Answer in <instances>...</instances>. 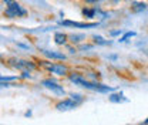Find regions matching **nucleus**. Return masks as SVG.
Returning <instances> with one entry per match:
<instances>
[{"mask_svg":"<svg viewBox=\"0 0 148 125\" xmlns=\"http://www.w3.org/2000/svg\"><path fill=\"white\" fill-rule=\"evenodd\" d=\"M69 80L73 83L74 85L83 87V88L90 89V91H97V92H112V91H114L112 87L104 85V84L97 83V81L86 80V78H84L81 74H78V72H71V74H69Z\"/></svg>","mask_w":148,"mask_h":125,"instance_id":"f257e3e1","label":"nucleus"},{"mask_svg":"<svg viewBox=\"0 0 148 125\" xmlns=\"http://www.w3.org/2000/svg\"><path fill=\"white\" fill-rule=\"evenodd\" d=\"M6 3V10H4V16L9 18H16V17H24L27 16V10L24 7H21L16 0H3Z\"/></svg>","mask_w":148,"mask_h":125,"instance_id":"f03ea898","label":"nucleus"},{"mask_svg":"<svg viewBox=\"0 0 148 125\" xmlns=\"http://www.w3.org/2000/svg\"><path fill=\"white\" fill-rule=\"evenodd\" d=\"M9 64L14 68H17L20 71H33L36 70V64L33 61H29V60H23V58H10L9 60Z\"/></svg>","mask_w":148,"mask_h":125,"instance_id":"7ed1b4c3","label":"nucleus"},{"mask_svg":"<svg viewBox=\"0 0 148 125\" xmlns=\"http://www.w3.org/2000/svg\"><path fill=\"white\" fill-rule=\"evenodd\" d=\"M41 85H43L44 88L50 89V91H51L53 94H56V95L63 97V95L66 94V89L63 88V85H60L57 81L51 80V78H44V80L41 81Z\"/></svg>","mask_w":148,"mask_h":125,"instance_id":"20e7f679","label":"nucleus"},{"mask_svg":"<svg viewBox=\"0 0 148 125\" xmlns=\"http://www.w3.org/2000/svg\"><path fill=\"white\" fill-rule=\"evenodd\" d=\"M44 67L47 68V71L51 72V74H56V75H69V67L66 64H51V63H44Z\"/></svg>","mask_w":148,"mask_h":125,"instance_id":"39448f33","label":"nucleus"},{"mask_svg":"<svg viewBox=\"0 0 148 125\" xmlns=\"http://www.w3.org/2000/svg\"><path fill=\"white\" fill-rule=\"evenodd\" d=\"M60 26H64V27H77V29H92V27H97L100 23L94 21V23H81V21H71V20H61L58 23Z\"/></svg>","mask_w":148,"mask_h":125,"instance_id":"423d86ee","label":"nucleus"},{"mask_svg":"<svg viewBox=\"0 0 148 125\" xmlns=\"http://www.w3.org/2000/svg\"><path fill=\"white\" fill-rule=\"evenodd\" d=\"M78 107V104L73 101L70 97L69 98H64V100H61L60 102H57L56 104V108H57V111H63V112H66V111H71V109H75V108Z\"/></svg>","mask_w":148,"mask_h":125,"instance_id":"0eeeda50","label":"nucleus"},{"mask_svg":"<svg viewBox=\"0 0 148 125\" xmlns=\"http://www.w3.org/2000/svg\"><path fill=\"white\" fill-rule=\"evenodd\" d=\"M108 101L112 104H123V102H128V98L120 91V92H111L108 95Z\"/></svg>","mask_w":148,"mask_h":125,"instance_id":"6e6552de","label":"nucleus"},{"mask_svg":"<svg viewBox=\"0 0 148 125\" xmlns=\"http://www.w3.org/2000/svg\"><path fill=\"white\" fill-rule=\"evenodd\" d=\"M43 55H46L47 58L50 60H60V61H64L67 58V55L63 53H58V51H54V50H41Z\"/></svg>","mask_w":148,"mask_h":125,"instance_id":"1a4fd4ad","label":"nucleus"},{"mask_svg":"<svg viewBox=\"0 0 148 125\" xmlns=\"http://www.w3.org/2000/svg\"><path fill=\"white\" fill-rule=\"evenodd\" d=\"M147 3H144V1H134L132 4H131V7H130V10H131V13H135V14H138V13H143V12H145L147 10Z\"/></svg>","mask_w":148,"mask_h":125,"instance_id":"9d476101","label":"nucleus"},{"mask_svg":"<svg viewBox=\"0 0 148 125\" xmlns=\"http://www.w3.org/2000/svg\"><path fill=\"white\" fill-rule=\"evenodd\" d=\"M67 40H69V36H67L66 33H63V31H56L54 33V43L56 44L64 46V44L67 43Z\"/></svg>","mask_w":148,"mask_h":125,"instance_id":"9b49d317","label":"nucleus"},{"mask_svg":"<svg viewBox=\"0 0 148 125\" xmlns=\"http://www.w3.org/2000/svg\"><path fill=\"white\" fill-rule=\"evenodd\" d=\"M97 10L98 9H95V7H84L83 10H81V13H83V16L87 18H94L97 16Z\"/></svg>","mask_w":148,"mask_h":125,"instance_id":"f8f14e48","label":"nucleus"},{"mask_svg":"<svg viewBox=\"0 0 148 125\" xmlns=\"http://www.w3.org/2000/svg\"><path fill=\"white\" fill-rule=\"evenodd\" d=\"M92 41H94V44H98V46H110L111 44V41L103 38L101 36H97V34L92 36Z\"/></svg>","mask_w":148,"mask_h":125,"instance_id":"ddd939ff","label":"nucleus"},{"mask_svg":"<svg viewBox=\"0 0 148 125\" xmlns=\"http://www.w3.org/2000/svg\"><path fill=\"white\" fill-rule=\"evenodd\" d=\"M69 38H70L71 44H78L83 40H86V36L84 34H71V36H69Z\"/></svg>","mask_w":148,"mask_h":125,"instance_id":"4468645a","label":"nucleus"},{"mask_svg":"<svg viewBox=\"0 0 148 125\" xmlns=\"http://www.w3.org/2000/svg\"><path fill=\"white\" fill-rule=\"evenodd\" d=\"M70 98H71L73 101H75L78 105H81V104L84 102V97H83L81 94H71V95H70Z\"/></svg>","mask_w":148,"mask_h":125,"instance_id":"2eb2a0df","label":"nucleus"},{"mask_svg":"<svg viewBox=\"0 0 148 125\" xmlns=\"http://www.w3.org/2000/svg\"><path fill=\"white\" fill-rule=\"evenodd\" d=\"M18 77L17 75H1L0 74V81H6V83H12V81H16Z\"/></svg>","mask_w":148,"mask_h":125,"instance_id":"dca6fc26","label":"nucleus"},{"mask_svg":"<svg viewBox=\"0 0 148 125\" xmlns=\"http://www.w3.org/2000/svg\"><path fill=\"white\" fill-rule=\"evenodd\" d=\"M135 36H137V33H135V31H127V33L121 37L118 41H120V43H124V41H127L128 38H131V37H135Z\"/></svg>","mask_w":148,"mask_h":125,"instance_id":"f3484780","label":"nucleus"},{"mask_svg":"<svg viewBox=\"0 0 148 125\" xmlns=\"http://www.w3.org/2000/svg\"><path fill=\"white\" fill-rule=\"evenodd\" d=\"M121 33H123V30H114V31H110V36L115 37V36H120Z\"/></svg>","mask_w":148,"mask_h":125,"instance_id":"a211bd4d","label":"nucleus"},{"mask_svg":"<svg viewBox=\"0 0 148 125\" xmlns=\"http://www.w3.org/2000/svg\"><path fill=\"white\" fill-rule=\"evenodd\" d=\"M90 48H92V46H90V44H83V46H80V50H90Z\"/></svg>","mask_w":148,"mask_h":125,"instance_id":"6ab92c4d","label":"nucleus"},{"mask_svg":"<svg viewBox=\"0 0 148 125\" xmlns=\"http://www.w3.org/2000/svg\"><path fill=\"white\" fill-rule=\"evenodd\" d=\"M0 87H12V83H6V81H0Z\"/></svg>","mask_w":148,"mask_h":125,"instance_id":"aec40b11","label":"nucleus"},{"mask_svg":"<svg viewBox=\"0 0 148 125\" xmlns=\"http://www.w3.org/2000/svg\"><path fill=\"white\" fill-rule=\"evenodd\" d=\"M67 48H69L70 54H75V53H77V48H75V47H71V46H69Z\"/></svg>","mask_w":148,"mask_h":125,"instance_id":"412c9836","label":"nucleus"},{"mask_svg":"<svg viewBox=\"0 0 148 125\" xmlns=\"http://www.w3.org/2000/svg\"><path fill=\"white\" fill-rule=\"evenodd\" d=\"M86 3H98V1H103V0H84Z\"/></svg>","mask_w":148,"mask_h":125,"instance_id":"4be33fe9","label":"nucleus"},{"mask_svg":"<svg viewBox=\"0 0 148 125\" xmlns=\"http://www.w3.org/2000/svg\"><path fill=\"white\" fill-rule=\"evenodd\" d=\"M24 115H26V117H32V111H27Z\"/></svg>","mask_w":148,"mask_h":125,"instance_id":"5701e85b","label":"nucleus"},{"mask_svg":"<svg viewBox=\"0 0 148 125\" xmlns=\"http://www.w3.org/2000/svg\"><path fill=\"white\" fill-rule=\"evenodd\" d=\"M144 124H147V125H148V118L145 120V121H144Z\"/></svg>","mask_w":148,"mask_h":125,"instance_id":"b1692460","label":"nucleus"},{"mask_svg":"<svg viewBox=\"0 0 148 125\" xmlns=\"http://www.w3.org/2000/svg\"><path fill=\"white\" fill-rule=\"evenodd\" d=\"M112 1H114V3H117V1H120V0H112Z\"/></svg>","mask_w":148,"mask_h":125,"instance_id":"393cba45","label":"nucleus"},{"mask_svg":"<svg viewBox=\"0 0 148 125\" xmlns=\"http://www.w3.org/2000/svg\"><path fill=\"white\" fill-rule=\"evenodd\" d=\"M0 63H1V55H0Z\"/></svg>","mask_w":148,"mask_h":125,"instance_id":"a878e982","label":"nucleus"}]
</instances>
